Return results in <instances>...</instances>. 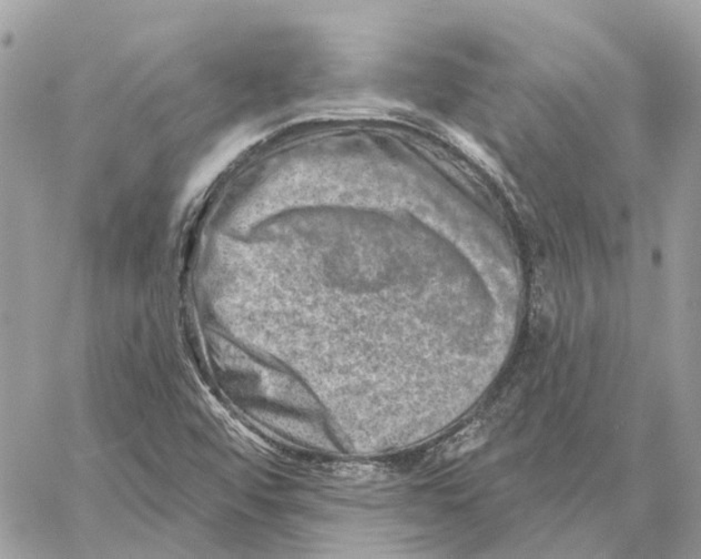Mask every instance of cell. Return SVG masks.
I'll return each instance as SVG.
<instances>
[{
	"instance_id": "1",
	"label": "cell",
	"mask_w": 701,
	"mask_h": 559,
	"mask_svg": "<svg viewBox=\"0 0 701 559\" xmlns=\"http://www.w3.org/2000/svg\"><path fill=\"white\" fill-rule=\"evenodd\" d=\"M487 438H489V429L484 424L472 423L446 443L441 456L443 459L459 458L483 446Z\"/></svg>"
}]
</instances>
